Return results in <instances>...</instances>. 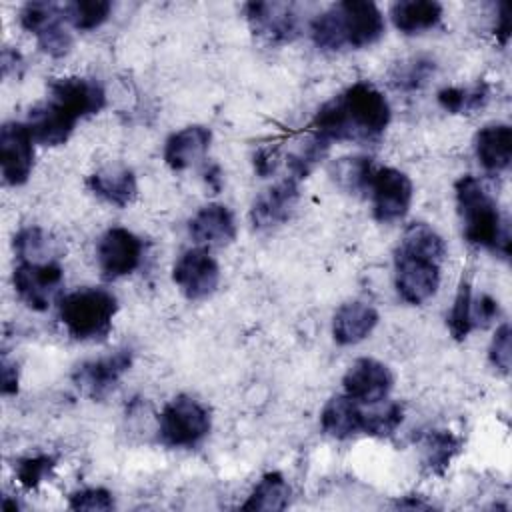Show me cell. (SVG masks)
Masks as SVG:
<instances>
[{
	"label": "cell",
	"mask_w": 512,
	"mask_h": 512,
	"mask_svg": "<svg viewBox=\"0 0 512 512\" xmlns=\"http://www.w3.org/2000/svg\"><path fill=\"white\" fill-rule=\"evenodd\" d=\"M54 466H56V458H52L48 454L34 456V458H22L16 464V478L26 490H32L52 472Z\"/></svg>",
	"instance_id": "35"
},
{
	"label": "cell",
	"mask_w": 512,
	"mask_h": 512,
	"mask_svg": "<svg viewBox=\"0 0 512 512\" xmlns=\"http://www.w3.org/2000/svg\"><path fill=\"white\" fill-rule=\"evenodd\" d=\"M212 140V132L204 126H188L182 128L166 140L164 160L172 170H186L196 162L204 160L208 146Z\"/></svg>",
	"instance_id": "18"
},
{
	"label": "cell",
	"mask_w": 512,
	"mask_h": 512,
	"mask_svg": "<svg viewBox=\"0 0 512 512\" xmlns=\"http://www.w3.org/2000/svg\"><path fill=\"white\" fill-rule=\"evenodd\" d=\"M374 166L370 158L366 156H350V158H338L330 166L332 180L348 194H362L370 188Z\"/></svg>",
	"instance_id": "24"
},
{
	"label": "cell",
	"mask_w": 512,
	"mask_h": 512,
	"mask_svg": "<svg viewBox=\"0 0 512 512\" xmlns=\"http://www.w3.org/2000/svg\"><path fill=\"white\" fill-rule=\"evenodd\" d=\"M14 250L22 262H54L50 260L54 254V240H50V236L38 226L20 230L14 236Z\"/></svg>",
	"instance_id": "28"
},
{
	"label": "cell",
	"mask_w": 512,
	"mask_h": 512,
	"mask_svg": "<svg viewBox=\"0 0 512 512\" xmlns=\"http://www.w3.org/2000/svg\"><path fill=\"white\" fill-rule=\"evenodd\" d=\"M510 324H502L492 342H490V350H488V356H490V362L500 370V372H508L510 370Z\"/></svg>",
	"instance_id": "38"
},
{
	"label": "cell",
	"mask_w": 512,
	"mask_h": 512,
	"mask_svg": "<svg viewBox=\"0 0 512 512\" xmlns=\"http://www.w3.org/2000/svg\"><path fill=\"white\" fill-rule=\"evenodd\" d=\"M96 254L102 276L106 280H116L138 268L142 258V242L134 232L114 226L100 238Z\"/></svg>",
	"instance_id": "11"
},
{
	"label": "cell",
	"mask_w": 512,
	"mask_h": 512,
	"mask_svg": "<svg viewBox=\"0 0 512 512\" xmlns=\"http://www.w3.org/2000/svg\"><path fill=\"white\" fill-rule=\"evenodd\" d=\"M132 366V352L118 350L110 356L82 362L72 372L74 384L94 400L104 398L122 378V374Z\"/></svg>",
	"instance_id": "15"
},
{
	"label": "cell",
	"mask_w": 512,
	"mask_h": 512,
	"mask_svg": "<svg viewBox=\"0 0 512 512\" xmlns=\"http://www.w3.org/2000/svg\"><path fill=\"white\" fill-rule=\"evenodd\" d=\"M110 10L108 0H76L64 4V18L76 30H94L108 20Z\"/></svg>",
	"instance_id": "29"
},
{
	"label": "cell",
	"mask_w": 512,
	"mask_h": 512,
	"mask_svg": "<svg viewBox=\"0 0 512 512\" xmlns=\"http://www.w3.org/2000/svg\"><path fill=\"white\" fill-rule=\"evenodd\" d=\"M434 72V62L432 60H426V58H416L408 64H402L398 66V72L394 76V82L398 88H404V90H414V88H420L428 76Z\"/></svg>",
	"instance_id": "36"
},
{
	"label": "cell",
	"mask_w": 512,
	"mask_h": 512,
	"mask_svg": "<svg viewBox=\"0 0 512 512\" xmlns=\"http://www.w3.org/2000/svg\"><path fill=\"white\" fill-rule=\"evenodd\" d=\"M496 18H498L496 38L504 46L508 42V36H510V10H508V4H500L498 6V16Z\"/></svg>",
	"instance_id": "42"
},
{
	"label": "cell",
	"mask_w": 512,
	"mask_h": 512,
	"mask_svg": "<svg viewBox=\"0 0 512 512\" xmlns=\"http://www.w3.org/2000/svg\"><path fill=\"white\" fill-rule=\"evenodd\" d=\"M344 394L358 404H378L392 390L394 376L390 368L374 358H358L344 374Z\"/></svg>",
	"instance_id": "14"
},
{
	"label": "cell",
	"mask_w": 512,
	"mask_h": 512,
	"mask_svg": "<svg viewBox=\"0 0 512 512\" xmlns=\"http://www.w3.org/2000/svg\"><path fill=\"white\" fill-rule=\"evenodd\" d=\"M278 158H280V154H278V148L274 146H266V148H260L256 154H254V170L262 176V178H266V176H270L274 170H276V166H278Z\"/></svg>",
	"instance_id": "40"
},
{
	"label": "cell",
	"mask_w": 512,
	"mask_h": 512,
	"mask_svg": "<svg viewBox=\"0 0 512 512\" xmlns=\"http://www.w3.org/2000/svg\"><path fill=\"white\" fill-rule=\"evenodd\" d=\"M310 32L314 44L322 50L364 48L382 38L384 16L374 2L344 0L316 16Z\"/></svg>",
	"instance_id": "3"
},
{
	"label": "cell",
	"mask_w": 512,
	"mask_h": 512,
	"mask_svg": "<svg viewBox=\"0 0 512 512\" xmlns=\"http://www.w3.org/2000/svg\"><path fill=\"white\" fill-rule=\"evenodd\" d=\"M328 146L330 142L320 138L318 134L306 138L298 150L288 154V168L292 172V178H306L314 170V166L326 156Z\"/></svg>",
	"instance_id": "31"
},
{
	"label": "cell",
	"mask_w": 512,
	"mask_h": 512,
	"mask_svg": "<svg viewBox=\"0 0 512 512\" xmlns=\"http://www.w3.org/2000/svg\"><path fill=\"white\" fill-rule=\"evenodd\" d=\"M320 426L332 438H350L364 430V410L348 394L332 396L320 414Z\"/></svg>",
	"instance_id": "20"
},
{
	"label": "cell",
	"mask_w": 512,
	"mask_h": 512,
	"mask_svg": "<svg viewBox=\"0 0 512 512\" xmlns=\"http://www.w3.org/2000/svg\"><path fill=\"white\" fill-rule=\"evenodd\" d=\"M404 418V408L398 402H388L386 406L364 412V434L388 436L392 434Z\"/></svg>",
	"instance_id": "33"
},
{
	"label": "cell",
	"mask_w": 512,
	"mask_h": 512,
	"mask_svg": "<svg viewBox=\"0 0 512 512\" xmlns=\"http://www.w3.org/2000/svg\"><path fill=\"white\" fill-rule=\"evenodd\" d=\"M66 18H58L54 20L52 24H48L44 30H40L36 34V40H38V48L42 52H46L48 56H54V58H62L70 52L72 48V34L68 32V28L64 26Z\"/></svg>",
	"instance_id": "34"
},
{
	"label": "cell",
	"mask_w": 512,
	"mask_h": 512,
	"mask_svg": "<svg viewBox=\"0 0 512 512\" xmlns=\"http://www.w3.org/2000/svg\"><path fill=\"white\" fill-rule=\"evenodd\" d=\"M158 432L166 446H194L210 432V412L192 396L180 394L162 408Z\"/></svg>",
	"instance_id": "6"
},
{
	"label": "cell",
	"mask_w": 512,
	"mask_h": 512,
	"mask_svg": "<svg viewBox=\"0 0 512 512\" xmlns=\"http://www.w3.org/2000/svg\"><path fill=\"white\" fill-rule=\"evenodd\" d=\"M498 314H500V308L492 296L480 294L478 298H472V306H470L472 328H486L488 324L494 322Z\"/></svg>",
	"instance_id": "39"
},
{
	"label": "cell",
	"mask_w": 512,
	"mask_h": 512,
	"mask_svg": "<svg viewBox=\"0 0 512 512\" xmlns=\"http://www.w3.org/2000/svg\"><path fill=\"white\" fill-rule=\"evenodd\" d=\"M460 450V440L446 432V430H434L424 438V464L432 472H444L450 464V460Z\"/></svg>",
	"instance_id": "30"
},
{
	"label": "cell",
	"mask_w": 512,
	"mask_h": 512,
	"mask_svg": "<svg viewBox=\"0 0 512 512\" xmlns=\"http://www.w3.org/2000/svg\"><path fill=\"white\" fill-rule=\"evenodd\" d=\"M68 506L72 510H110L114 508V500L104 488H84L70 494Z\"/></svg>",
	"instance_id": "37"
},
{
	"label": "cell",
	"mask_w": 512,
	"mask_h": 512,
	"mask_svg": "<svg viewBox=\"0 0 512 512\" xmlns=\"http://www.w3.org/2000/svg\"><path fill=\"white\" fill-rule=\"evenodd\" d=\"M378 324V312L364 302L342 304L332 320V336L338 344L350 346L362 342Z\"/></svg>",
	"instance_id": "19"
},
{
	"label": "cell",
	"mask_w": 512,
	"mask_h": 512,
	"mask_svg": "<svg viewBox=\"0 0 512 512\" xmlns=\"http://www.w3.org/2000/svg\"><path fill=\"white\" fill-rule=\"evenodd\" d=\"M172 280L188 300H202L216 290L220 282V268L206 250L192 248L174 264Z\"/></svg>",
	"instance_id": "12"
},
{
	"label": "cell",
	"mask_w": 512,
	"mask_h": 512,
	"mask_svg": "<svg viewBox=\"0 0 512 512\" xmlns=\"http://www.w3.org/2000/svg\"><path fill=\"white\" fill-rule=\"evenodd\" d=\"M394 278L396 290L408 304H422L432 298L440 284V262L404 250L396 246L394 250Z\"/></svg>",
	"instance_id": "7"
},
{
	"label": "cell",
	"mask_w": 512,
	"mask_h": 512,
	"mask_svg": "<svg viewBox=\"0 0 512 512\" xmlns=\"http://www.w3.org/2000/svg\"><path fill=\"white\" fill-rule=\"evenodd\" d=\"M488 100V86L484 82L472 88L448 86L438 92V104L450 114H470L482 108Z\"/></svg>",
	"instance_id": "27"
},
{
	"label": "cell",
	"mask_w": 512,
	"mask_h": 512,
	"mask_svg": "<svg viewBox=\"0 0 512 512\" xmlns=\"http://www.w3.org/2000/svg\"><path fill=\"white\" fill-rule=\"evenodd\" d=\"M458 214L464 226V238L470 244L500 252L502 256L510 254V234L502 224L496 202L486 192L482 182L470 174H464L454 184Z\"/></svg>",
	"instance_id": "4"
},
{
	"label": "cell",
	"mask_w": 512,
	"mask_h": 512,
	"mask_svg": "<svg viewBox=\"0 0 512 512\" xmlns=\"http://www.w3.org/2000/svg\"><path fill=\"white\" fill-rule=\"evenodd\" d=\"M290 500V486L280 472H268L256 484L242 510H284Z\"/></svg>",
	"instance_id": "25"
},
{
	"label": "cell",
	"mask_w": 512,
	"mask_h": 512,
	"mask_svg": "<svg viewBox=\"0 0 512 512\" xmlns=\"http://www.w3.org/2000/svg\"><path fill=\"white\" fill-rule=\"evenodd\" d=\"M106 102L104 88L90 78H56L48 84V98L28 112L26 126L44 146L64 144L76 122L88 114L102 110Z\"/></svg>",
	"instance_id": "1"
},
{
	"label": "cell",
	"mask_w": 512,
	"mask_h": 512,
	"mask_svg": "<svg viewBox=\"0 0 512 512\" xmlns=\"http://www.w3.org/2000/svg\"><path fill=\"white\" fill-rule=\"evenodd\" d=\"M64 272L56 262H20L14 270V288L32 310H46L60 294Z\"/></svg>",
	"instance_id": "9"
},
{
	"label": "cell",
	"mask_w": 512,
	"mask_h": 512,
	"mask_svg": "<svg viewBox=\"0 0 512 512\" xmlns=\"http://www.w3.org/2000/svg\"><path fill=\"white\" fill-rule=\"evenodd\" d=\"M88 186L96 196H100L108 204H114L120 208L128 206L138 194L134 172L130 168L118 166V164L96 170L88 178Z\"/></svg>",
	"instance_id": "22"
},
{
	"label": "cell",
	"mask_w": 512,
	"mask_h": 512,
	"mask_svg": "<svg viewBox=\"0 0 512 512\" xmlns=\"http://www.w3.org/2000/svg\"><path fill=\"white\" fill-rule=\"evenodd\" d=\"M34 138L26 124L6 122L0 128L2 178L10 186H20L30 178L34 166Z\"/></svg>",
	"instance_id": "10"
},
{
	"label": "cell",
	"mask_w": 512,
	"mask_h": 512,
	"mask_svg": "<svg viewBox=\"0 0 512 512\" xmlns=\"http://www.w3.org/2000/svg\"><path fill=\"white\" fill-rule=\"evenodd\" d=\"M398 246L404 248V250L416 252V254L430 256V258H434L438 262H442L444 256H446V246H444L442 236L432 226H428L424 222L410 224L404 230Z\"/></svg>",
	"instance_id": "26"
},
{
	"label": "cell",
	"mask_w": 512,
	"mask_h": 512,
	"mask_svg": "<svg viewBox=\"0 0 512 512\" xmlns=\"http://www.w3.org/2000/svg\"><path fill=\"white\" fill-rule=\"evenodd\" d=\"M394 26L404 34L434 28L442 18V6L434 0H400L390 6Z\"/></svg>",
	"instance_id": "23"
},
{
	"label": "cell",
	"mask_w": 512,
	"mask_h": 512,
	"mask_svg": "<svg viewBox=\"0 0 512 512\" xmlns=\"http://www.w3.org/2000/svg\"><path fill=\"white\" fill-rule=\"evenodd\" d=\"M188 230L198 244H206V246H224V244H230L236 236L234 216L224 204L202 206L192 216Z\"/></svg>",
	"instance_id": "17"
},
{
	"label": "cell",
	"mask_w": 512,
	"mask_h": 512,
	"mask_svg": "<svg viewBox=\"0 0 512 512\" xmlns=\"http://www.w3.org/2000/svg\"><path fill=\"white\" fill-rule=\"evenodd\" d=\"M390 122V104L370 82H356L322 104L314 116V134L332 142H366L378 138Z\"/></svg>",
	"instance_id": "2"
},
{
	"label": "cell",
	"mask_w": 512,
	"mask_h": 512,
	"mask_svg": "<svg viewBox=\"0 0 512 512\" xmlns=\"http://www.w3.org/2000/svg\"><path fill=\"white\" fill-rule=\"evenodd\" d=\"M396 508H430V504L426 502H420V500H398L396 502Z\"/></svg>",
	"instance_id": "43"
},
{
	"label": "cell",
	"mask_w": 512,
	"mask_h": 512,
	"mask_svg": "<svg viewBox=\"0 0 512 512\" xmlns=\"http://www.w3.org/2000/svg\"><path fill=\"white\" fill-rule=\"evenodd\" d=\"M18 392V368L6 356L2 360V394H16Z\"/></svg>",
	"instance_id": "41"
},
{
	"label": "cell",
	"mask_w": 512,
	"mask_h": 512,
	"mask_svg": "<svg viewBox=\"0 0 512 512\" xmlns=\"http://www.w3.org/2000/svg\"><path fill=\"white\" fill-rule=\"evenodd\" d=\"M370 194L374 206V218L382 224L400 220L406 216L412 204V182L396 168H374L370 178Z\"/></svg>",
	"instance_id": "8"
},
{
	"label": "cell",
	"mask_w": 512,
	"mask_h": 512,
	"mask_svg": "<svg viewBox=\"0 0 512 512\" xmlns=\"http://www.w3.org/2000/svg\"><path fill=\"white\" fill-rule=\"evenodd\" d=\"M470 306H472V288H470V280L462 276L460 284H458V292L450 310V318H448V326H450V334L456 340H464L472 328V318H470Z\"/></svg>",
	"instance_id": "32"
},
{
	"label": "cell",
	"mask_w": 512,
	"mask_h": 512,
	"mask_svg": "<svg viewBox=\"0 0 512 512\" xmlns=\"http://www.w3.org/2000/svg\"><path fill=\"white\" fill-rule=\"evenodd\" d=\"M60 320L76 340L104 338L118 312L116 296L104 288H80L60 298Z\"/></svg>",
	"instance_id": "5"
},
{
	"label": "cell",
	"mask_w": 512,
	"mask_h": 512,
	"mask_svg": "<svg viewBox=\"0 0 512 512\" xmlns=\"http://www.w3.org/2000/svg\"><path fill=\"white\" fill-rule=\"evenodd\" d=\"M478 162L488 172H502L512 160V130L508 124H488L474 138Z\"/></svg>",
	"instance_id": "21"
},
{
	"label": "cell",
	"mask_w": 512,
	"mask_h": 512,
	"mask_svg": "<svg viewBox=\"0 0 512 512\" xmlns=\"http://www.w3.org/2000/svg\"><path fill=\"white\" fill-rule=\"evenodd\" d=\"M246 18L254 34L268 42H290L298 36L300 20L294 4L286 2H248Z\"/></svg>",
	"instance_id": "13"
},
{
	"label": "cell",
	"mask_w": 512,
	"mask_h": 512,
	"mask_svg": "<svg viewBox=\"0 0 512 512\" xmlns=\"http://www.w3.org/2000/svg\"><path fill=\"white\" fill-rule=\"evenodd\" d=\"M298 196V180L292 176L264 190L254 200L250 210V220L254 228L270 230L274 226L284 224L292 216Z\"/></svg>",
	"instance_id": "16"
}]
</instances>
